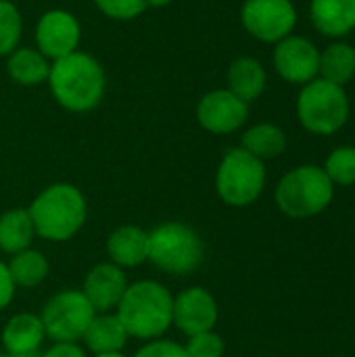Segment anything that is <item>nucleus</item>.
Masks as SVG:
<instances>
[{"mask_svg":"<svg viewBox=\"0 0 355 357\" xmlns=\"http://www.w3.org/2000/svg\"><path fill=\"white\" fill-rule=\"evenodd\" d=\"M46 82L54 100L71 113H88L96 109L107 86L103 65L80 50L52 61Z\"/></svg>","mask_w":355,"mask_h":357,"instance_id":"obj_1","label":"nucleus"},{"mask_svg":"<svg viewBox=\"0 0 355 357\" xmlns=\"http://www.w3.org/2000/svg\"><path fill=\"white\" fill-rule=\"evenodd\" d=\"M174 295L157 280H138L128 284L115 314L130 339L155 341L172 326Z\"/></svg>","mask_w":355,"mask_h":357,"instance_id":"obj_2","label":"nucleus"},{"mask_svg":"<svg viewBox=\"0 0 355 357\" xmlns=\"http://www.w3.org/2000/svg\"><path fill=\"white\" fill-rule=\"evenodd\" d=\"M27 211L36 236L50 243H65L73 238L88 218L86 197L69 182H56L40 190Z\"/></svg>","mask_w":355,"mask_h":357,"instance_id":"obj_3","label":"nucleus"},{"mask_svg":"<svg viewBox=\"0 0 355 357\" xmlns=\"http://www.w3.org/2000/svg\"><path fill=\"white\" fill-rule=\"evenodd\" d=\"M205 259V243L184 222H161L149 232V261L172 276L199 270Z\"/></svg>","mask_w":355,"mask_h":357,"instance_id":"obj_4","label":"nucleus"},{"mask_svg":"<svg viewBox=\"0 0 355 357\" xmlns=\"http://www.w3.org/2000/svg\"><path fill=\"white\" fill-rule=\"evenodd\" d=\"M335 197V184L326 172L316 165H301L285 174L276 186L274 199L278 209L295 220L322 213Z\"/></svg>","mask_w":355,"mask_h":357,"instance_id":"obj_5","label":"nucleus"},{"mask_svg":"<svg viewBox=\"0 0 355 357\" xmlns=\"http://www.w3.org/2000/svg\"><path fill=\"white\" fill-rule=\"evenodd\" d=\"M297 117L312 134L331 136L339 132L349 117V98L343 86L331 84L322 77L305 84L297 98Z\"/></svg>","mask_w":355,"mask_h":357,"instance_id":"obj_6","label":"nucleus"},{"mask_svg":"<svg viewBox=\"0 0 355 357\" xmlns=\"http://www.w3.org/2000/svg\"><path fill=\"white\" fill-rule=\"evenodd\" d=\"M266 188V165L245 149H230L216 172V192L230 207L253 205Z\"/></svg>","mask_w":355,"mask_h":357,"instance_id":"obj_7","label":"nucleus"},{"mask_svg":"<svg viewBox=\"0 0 355 357\" xmlns=\"http://www.w3.org/2000/svg\"><path fill=\"white\" fill-rule=\"evenodd\" d=\"M94 314L82 291L65 289L46 301L40 320L52 343H80Z\"/></svg>","mask_w":355,"mask_h":357,"instance_id":"obj_8","label":"nucleus"},{"mask_svg":"<svg viewBox=\"0 0 355 357\" xmlns=\"http://www.w3.org/2000/svg\"><path fill=\"white\" fill-rule=\"evenodd\" d=\"M241 21L253 38L276 44L291 36L297 13L291 0H245Z\"/></svg>","mask_w":355,"mask_h":357,"instance_id":"obj_9","label":"nucleus"},{"mask_svg":"<svg viewBox=\"0 0 355 357\" xmlns=\"http://www.w3.org/2000/svg\"><path fill=\"white\" fill-rule=\"evenodd\" d=\"M220 318L216 297L203 287H188L174 297L172 324L186 337L213 331Z\"/></svg>","mask_w":355,"mask_h":357,"instance_id":"obj_10","label":"nucleus"},{"mask_svg":"<svg viewBox=\"0 0 355 357\" xmlns=\"http://www.w3.org/2000/svg\"><path fill=\"white\" fill-rule=\"evenodd\" d=\"M80 38H82L80 21L69 10L63 8L46 10L36 25L38 50L50 61L75 52L80 46Z\"/></svg>","mask_w":355,"mask_h":357,"instance_id":"obj_11","label":"nucleus"},{"mask_svg":"<svg viewBox=\"0 0 355 357\" xmlns=\"http://www.w3.org/2000/svg\"><path fill=\"white\" fill-rule=\"evenodd\" d=\"M249 115V105L236 94L226 90L207 92L197 105V121L209 134H232L236 132Z\"/></svg>","mask_w":355,"mask_h":357,"instance_id":"obj_12","label":"nucleus"},{"mask_svg":"<svg viewBox=\"0 0 355 357\" xmlns=\"http://www.w3.org/2000/svg\"><path fill=\"white\" fill-rule=\"evenodd\" d=\"M272 59L278 75L289 84L305 86L318 75L320 52L310 40L301 36H287L285 40L276 42Z\"/></svg>","mask_w":355,"mask_h":357,"instance_id":"obj_13","label":"nucleus"},{"mask_svg":"<svg viewBox=\"0 0 355 357\" xmlns=\"http://www.w3.org/2000/svg\"><path fill=\"white\" fill-rule=\"evenodd\" d=\"M128 289L126 272L111 261L96 264L84 278L82 293L96 314L115 312Z\"/></svg>","mask_w":355,"mask_h":357,"instance_id":"obj_14","label":"nucleus"},{"mask_svg":"<svg viewBox=\"0 0 355 357\" xmlns=\"http://www.w3.org/2000/svg\"><path fill=\"white\" fill-rule=\"evenodd\" d=\"M46 341L44 324L38 314L19 312L2 328V347L10 357L38 356Z\"/></svg>","mask_w":355,"mask_h":357,"instance_id":"obj_15","label":"nucleus"},{"mask_svg":"<svg viewBox=\"0 0 355 357\" xmlns=\"http://www.w3.org/2000/svg\"><path fill=\"white\" fill-rule=\"evenodd\" d=\"M109 261L121 270L138 268L149 261V232L140 226H119L107 238Z\"/></svg>","mask_w":355,"mask_h":357,"instance_id":"obj_16","label":"nucleus"},{"mask_svg":"<svg viewBox=\"0 0 355 357\" xmlns=\"http://www.w3.org/2000/svg\"><path fill=\"white\" fill-rule=\"evenodd\" d=\"M130 335L126 333L123 324L119 322L117 314H94L92 322L88 324L82 341L86 349L96 356V354H117L123 351L128 345Z\"/></svg>","mask_w":355,"mask_h":357,"instance_id":"obj_17","label":"nucleus"},{"mask_svg":"<svg viewBox=\"0 0 355 357\" xmlns=\"http://www.w3.org/2000/svg\"><path fill=\"white\" fill-rule=\"evenodd\" d=\"M310 17L320 33L341 38L355 27V0H312Z\"/></svg>","mask_w":355,"mask_h":357,"instance_id":"obj_18","label":"nucleus"},{"mask_svg":"<svg viewBox=\"0 0 355 357\" xmlns=\"http://www.w3.org/2000/svg\"><path fill=\"white\" fill-rule=\"evenodd\" d=\"M6 71L19 86H40L48 79L50 63L38 48L17 46L6 59Z\"/></svg>","mask_w":355,"mask_h":357,"instance_id":"obj_19","label":"nucleus"},{"mask_svg":"<svg viewBox=\"0 0 355 357\" xmlns=\"http://www.w3.org/2000/svg\"><path fill=\"white\" fill-rule=\"evenodd\" d=\"M266 88V71L257 59L241 56L228 67V90L247 105L262 96Z\"/></svg>","mask_w":355,"mask_h":357,"instance_id":"obj_20","label":"nucleus"},{"mask_svg":"<svg viewBox=\"0 0 355 357\" xmlns=\"http://www.w3.org/2000/svg\"><path fill=\"white\" fill-rule=\"evenodd\" d=\"M36 230L27 209H8L0 215V251L15 255L31 247Z\"/></svg>","mask_w":355,"mask_h":357,"instance_id":"obj_21","label":"nucleus"},{"mask_svg":"<svg viewBox=\"0 0 355 357\" xmlns=\"http://www.w3.org/2000/svg\"><path fill=\"white\" fill-rule=\"evenodd\" d=\"M8 274L17 289H36L42 284L50 272L48 257L38 249H25L15 255H10V261L6 264Z\"/></svg>","mask_w":355,"mask_h":357,"instance_id":"obj_22","label":"nucleus"},{"mask_svg":"<svg viewBox=\"0 0 355 357\" xmlns=\"http://www.w3.org/2000/svg\"><path fill=\"white\" fill-rule=\"evenodd\" d=\"M241 149H245L247 153H251L253 157H257L262 161L274 159V157L285 153L287 136L274 123H257L243 134Z\"/></svg>","mask_w":355,"mask_h":357,"instance_id":"obj_23","label":"nucleus"},{"mask_svg":"<svg viewBox=\"0 0 355 357\" xmlns=\"http://www.w3.org/2000/svg\"><path fill=\"white\" fill-rule=\"evenodd\" d=\"M318 73L322 75V79L337 84V86H345L355 75V48L345 44V42H337L331 44L324 52H320V65H318Z\"/></svg>","mask_w":355,"mask_h":357,"instance_id":"obj_24","label":"nucleus"},{"mask_svg":"<svg viewBox=\"0 0 355 357\" xmlns=\"http://www.w3.org/2000/svg\"><path fill=\"white\" fill-rule=\"evenodd\" d=\"M23 21L10 0H0V56H8L21 40Z\"/></svg>","mask_w":355,"mask_h":357,"instance_id":"obj_25","label":"nucleus"},{"mask_svg":"<svg viewBox=\"0 0 355 357\" xmlns=\"http://www.w3.org/2000/svg\"><path fill=\"white\" fill-rule=\"evenodd\" d=\"M333 184L352 186L355 184V146H339L335 149L322 167Z\"/></svg>","mask_w":355,"mask_h":357,"instance_id":"obj_26","label":"nucleus"},{"mask_svg":"<svg viewBox=\"0 0 355 357\" xmlns=\"http://www.w3.org/2000/svg\"><path fill=\"white\" fill-rule=\"evenodd\" d=\"M184 349H186L188 357H222L226 343H224L222 335H218L216 331H207V333L188 337Z\"/></svg>","mask_w":355,"mask_h":357,"instance_id":"obj_27","label":"nucleus"},{"mask_svg":"<svg viewBox=\"0 0 355 357\" xmlns=\"http://www.w3.org/2000/svg\"><path fill=\"white\" fill-rule=\"evenodd\" d=\"M98 10L115 21H130L144 13L146 0H94Z\"/></svg>","mask_w":355,"mask_h":357,"instance_id":"obj_28","label":"nucleus"},{"mask_svg":"<svg viewBox=\"0 0 355 357\" xmlns=\"http://www.w3.org/2000/svg\"><path fill=\"white\" fill-rule=\"evenodd\" d=\"M134 357H188L184 345L176 343V341H167V339H155V341H146Z\"/></svg>","mask_w":355,"mask_h":357,"instance_id":"obj_29","label":"nucleus"},{"mask_svg":"<svg viewBox=\"0 0 355 357\" xmlns=\"http://www.w3.org/2000/svg\"><path fill=\"white\" fill-rule=\"evenodd\" d=\"M15 291H17V287H15L10 274H8V268L0 259V312L10 305V301L15 297Z\"/></svg>","mask_w":355,"mask_h":357,"instance_id":"obj_30","label":"nucleus"},{"mask_svg":"<svg viewBox=\"0 0 355 357\" xmlns=\"http://www.w3.org/2000/svg\"><path fill=\"white\" fill-rule=\"evenodd\" d=\"M40 357H86V351L77 343H52Z\"/></svg>","mask_w":355,"mask_h":357,"instance_id":"obj_31","label":"nucleus"},{"mask_svg":"<svg viewBox=\"0 0 355 357\" xmlns=\"http://www.w3.org/2000/svg\"><path fill=\"white\" fill-rule=\"evenodd\" d=\"M174 0H146V6H167V4H172Z\"/></svg>","mask_w":355,"mask_h":357,"instance_id":"obj_32","label":"nucleus"},{"mask_svg":"<svg viewBox=\"0 0 355 357\" xmlns=\"http://www.w3.org/2000/svg\"><path fill=\"white\" fill-rule=\"evenodd\" d=\"M92 357H126L121 351H117V354H96V356Z\"/></svg>","mask_w":355,"mask_h":357,"instance_id":"obj_33","label":"nucleus"},{"mask_svg":"<svg viewBox=\"0 0 355 357\" xmlns=\"http://www.w3.org/2000/svg\"><path fill=\"white\" fill-rule=\"evenodd\" d=\"M0 357H10L8 354H4V351H0Z\"/></svg>","mask_w":355,"mask_h":357,"instance_id":"obj_34","label":"nucleus"}]
</instances>
